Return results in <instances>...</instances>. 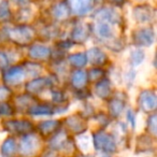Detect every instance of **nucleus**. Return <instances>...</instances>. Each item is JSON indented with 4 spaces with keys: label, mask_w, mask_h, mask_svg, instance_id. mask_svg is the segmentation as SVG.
Here are the masks:
<instances>
[{
    "label": "nucleus",
    "mask_w": 157,
    "mask_h": 157,
    "mask_svg": "<svg viewBox=\"0 0 157 157\" xmlns=\"http://www.w3.org/2000/svg\"><path fill=\"white\" fill-rule=\"evenodd\" d=\"M15 109L11 101L7 102H0V117L10 118L15 114Z\"/></svg>",
    "instance_id": "nucleus-32"
},
{
    "label": "nucleus",
    "mask_w": 157,
    "mask_h": 157,
    "mask_svg": "<svg viewBox=\"0 0 157 157\" xmlns=\"http://www.w3.org/2000/svg\"><path fill=\"white\" fill-rule=\"evenodd\" d=\"M18 3H21V5H25V3L28 2V0H16Z\"/></svg>",
    "instance_id": "nucleus-42"
},
{
    "label": "nucleus",
    "mask_w": 157,
    "mask_h": 157,
    "mask_svg": "<svg viewBox=\"0 0 157 157\" xmlns=\"http://www.w3.org/2000/svg\"><path fill=\"white\" fill-rule=\"evenodd\" d=\"M96 21H100V22H107L110 24L117 25L121 22V15L118 12H116L114 9L111 8H103L100 9L95 15Z\"/></svg>",
    "instance_id": "nucleus-21"
},
{
    "label": "nucleus",
    "mask_w": 157,
    "mask_h": 157,
    "mask_svg": "<svg viewBox=\"0 0 157 157\" xmlns=\"http://www.w3.org/2000/svg\"><path fill=\"white\" fill-rule=\"evenodd\" d=\"M12 97H13V90H12V88L5 85L3 83L0 84V102L11 101Z\"/></svg>",
    "instance_id": "nucleus-33"
},
{
    "label": "nucleus",
    "mask_w": 157,
    "mask_h": 157,
    "mask_svg": "<svg viewBox=\"0 0 157 157\" xmlns=\"http://www.w3.org/2000/svg\"><path fill=\"white\" fill-rule=\"evenodd\" d=\"M61 124L63 128L72 137L87 132L88 130V121L80 113H74L63 117L61 120Z\"/></svg>",
    "instance_id": "nucleus-8"
},
{
    "label": "nucleus",
    "mask_w": 157,
    "mask_h": 157,
    "mask_svg": "<svg viewBox=\"0 0 157 157\" xmlns=\"http://www.w3.org/2000/svg\"><path fill=\"white\" fill-rule=\"evenodd\" d=\"M136 117H137V115H136L135 111L132 109H129L127 111V120H128L129 125L132 129L136 128Z\"/></svg>",
    "instance_id": "nucleus-38"
},
{
    "label": "nucleus",
    "mask_w": 157,
    "mask_h": 157,
    "mask_svg": "<svg viewBox=\"0 0 157 157\" xmlns=\"http://www.w3.org/2000/svg\"><path fill=\"white\" fill-rule=\"evenodd\" d=\"M68 66L73 69H83L87 66V59H86L85 52H76L69 54L66 58Z\"/></svg>",
    "instance_id": "nucleus-25"
},
{
    "label": "nucleus",
    "mask_w": 157,
    "mask_h": 157,
    "mask_svg": "<svg viewBox=\"0 0 157 157\" xmlns=\"http://www.w3.org/2000/svg\"><path fill=\"white\" fill-rule=\"evenodd\" d=\"M86 59H87V65H90L92 67H100L105 68L109 65L110 58L108 54L98 46H93L88 48L85 52Z\"/></svg>",
    "instance_id": "nucleus-15"
},
{
    "label": "nucleus",
    "mask_w": 157,
    "mask_h": 157,
    "mask_svg": "<svg viewBox=\"0 0 157 157\" xmlns=\"http://www.w3.org/2000/svg\"><path fill=\"white\" fill-rule=\"evenodd\" d=\"M53 54V50L44 44H31L28 48L27 57L29 60L36 61L39 63H45L51 60Z\"/></svg>",
    "instance_id": "nucleus-13"
},
{
    "label": "nucleus",
    "mask_w": 157,
    "mask_h": 157,
    "mask_svg": "<svg viewBox=\"0 0 157 157\" xmlns=\"http://www.w3.org/2000/svg\"><path fill=\"white\" fill-rule=\"evenodd\" d=\"M5 33L9 41L22 48L30 45L36 38V30L28 25H17L10 27L6 29Z\"/></svg>",
    "instance_id": "nucleus-4"
},
{
    "label": "nucleus",
    "mask_w": 157,
    "mask_h": 157,
    "mask_svg": "<svg viewBox=\"0 0 157 157\" xmlns=\"http://www.w3.org/2000/svg\"><path fill=\"white\" fill-rule=\"evenodd\" d=\"M108 112L112 120H118L123 115L127 105V95L125 92H113L112 96L107 100Z\"/></svg>",
    "instance_id": "nucleus-9"
},
{
    "label": "nucleus",
    "mask_w": 157,
    "mask_h": 157,
    "mask_svg": "<svg viewBox=\"0 0 157 157\" xmlns=\"http://www.w3.org/2000/svg\"><path fill=\"white\" fill-rule=\"evenodd\" d=\"M63 127L61 120L58 118H48L39 122L36 125V132L43 140H48L51 138L57 130Z\"/></svg>",
    "instance_id": "nucleus-14"
},
{
    "label": "nucleus",
    "mask_w": 157,
    "mask_h": 157,
    "mask_svg": "<svg viewBox=\"0 0 157 157\" xmlns=\"http://www.w3.org/2000/svg\"><path fill=\"white\" fill-rule=\"evenodd\" d=\"M46 142L48 150L58 153L63 157H72L76 150L73 137L69 135L63 127L57 130L52 137L48 138Z\"/></svg>",
    "instance_id": "nucleus-1"
},
{
    "label": "nucleus",
    "mask_w": 157,
    "mask_h": 157,
    "mask_svg": "<svg viewBox=\"0 0 157 157\" xmlns=\"http://www.w3.org/2000/svg\"><path fill=\"white\" fill-rule=\"evenodd\" d=\"M102 157H111V156H102Z\"/></svg>",
    "instance_id": "nucleus-43"
},
{
    "label": "nucleus",
    "mask_w": 157,
    "mask_h": 157,
    "mask_svg": "<svg viewBox=\"0 0 157 157\" xmlns=\"http://www.w3.org/2000/svg\"><path fill=\"white\" fill-rule=\"evenodd\" d=\"M16 157H20V156H16Z\"/></svg>",
    "instance_id": "nucleus-45"
},
{
    "label": "nucleus",
    "mask_w": 157,
    "mask_h": 157,
    "mask_svg": "<svg viewBox=\"0 0 157 157\" xmlns=\"http://www.w3.org/2000/svg\"><path fill=\"white\" fill-rule=\"evenodd\" d=\"M3 130L13 137H22L27 133L35 132L36 125L28 118H6L1 122Z\"/></svg>",
    "instance_id": "nucleus-7"
},
{
    "label": "nucleus",
    "mask_w": 157,
    "mask_h": 157,
    "mask_svg": "<svg viewBox=\"0 0 157 157\" xmlns=\"http://www.w3.org/2000/svg\"><path fill=\"white\" fill-rule=\"evenodd\" d=\"M44 140L37 132H30L20 137L17 142V156L39 157L43 153Z\"/></svg>",
    "instance_id": "nucleus-2"
},
{
    "label": "nucleus",
    "mask_w": 157,
    "mask_h": 157,
    "mask_svg": "<svg viewBox=\"0 0 157 157\" xmlns=\"http://www.w3.org/2000/svg\"><path fill=\"white\" fill-rule=\"evenodd\" d=\"M69 9L76 15H85L93 9L94 0H68Z\"/></svg>",
    "instance_id": "nucleus-22"
},
{
    "label": "nucleus",
    "mask_w": 157,
    "mask_h": 157,
    "mask_svg": "<svg viewBox=\"0 0 157 157\" xmlns=\"http://www.w3.org/2000/svg\"><path fill=\"white\" fill-rule=\"evenodd\" d=\"M51 93V103L54 105L60 107V105H69V99L63 90L57 87H53L50 90Z\"/></svg>",
    "instance_id": "nucleus-26"
},
{
    "label": "nucleus",
    "mask_w": 157,
    "mask_h": 157,
    "mask_svg": "<svg viewBox=\"0 0 157 157\" xmlns=\"http://www.w3.org/2000/svg\"><path fill=\"white\" fill-rule=\"evenodd\" d=\"M114 90L112 87V82L109 78L105 76L103 78L99 80L98 82L94 83V87H93V93L94 95L99 98L100 100L107 101L110 97L112 96Z\"/></svg>",
    "instance_id": "nucleus-16"
},
{
    "label": "nucleus",
    "mask_w": 157,
    "mask_h": 157,
    "mask_svg": "<svg viewBox=\"0 0 157 157\" xmlns=\"http://www.w3.org/2000/svg\"><path fill=\"white\" fill-rule=\"evenodd\" d=\"M136 153L137 154H148L155 151V138L148 133H141L136 139Z\"/></svg>",
    "instance_id": "nucleus-17"
},
{
    "label": "nucleus",
    "mask_w": 157,
    "mask_h": 157,
    "mask_svg": "<svg viewBox=\"0 0 157 157\" xmlns=\"http://www.w3.org/2000/svg\"><path fill=\"white\" fill-rule=\"evenodd\" d=\"M145 59V52L141 48H136L130 52L129 55V63L131 67H138Z\"/></svg>",
    "instance_id": "nucleus-29"
},
{
    "label": "nucleus",
    "mask_w": 157,
    "mask_h": 157,
    "mask_svg": "<svg viewBox=\"0 0 157 157\" xmlns=\"http://www.w3.org/2000/svg\"><path fill=\"white\" fill-rule=\"evenodd\" d=\"M0 43H1V38H0Z\"/></svg>",
    "instance_id": "nucleus-44"
},
{
    "label": "nucleus",
    "mask_w": 157,
    "mask_h": 157,
    "mask_svg": "<svg viewBox=\"0 0 157 157\" xmlns=\"http://www.w3.org/2000/svg\"><path fill=\"white\" fill-rule=\"evenodd\" d=\"M9 66H11V63H10L7 52H6V50L0 48V72L7 69Z\"/></svg>",
    "instance_id": "nucleus-36"
},
{
    "label": "nucleus",
    "mask_w": 157,
    "mask_h": 157,
    "mask_svg": "<svg viewBox=\"0 0 157 157\" xmlns=\"http://www.w3.org/2000/svg\"><path fill=\"white\" fill-rule=\"evenodd\" d=\"M27 78H29L25 66L21 63H14L1 71V80L5 85L9 86L10 88L18 87L20 85L26 82Z\"/></svg>",
    "instance_id": "nucleus-6"
},
{
    "label": "nucleus",
    "mask_w": 157,
    "mask_h": 157,
    "mask_svg": "<svg viewBox=\"0 0 157 157\" xmlns=\"http://www.w3.org/2000/svg\"><path fill=\"white\" fill-rule=\"evenodd\" d=\"M93 148L97 152L105 154H114L117 152L118 145L112 132H109L105 129H97L92 135Z\"/></svg>",
    "instance_id": "nucleus-5"
},
{
    "label": "nucleus",
    "mask_w": 157,
    "mask_h": 157,
    "mask_svg": "<svg viewBox=\"0 0 157 157\" xmlns=\"http://www.w3.org/2000/svg\"><path fill=\"white\" fill-rule=\"evenodd\" d=\"M74 97H75L78 100H82V101H86L87 98L90 97V92L87 88H83V90H73Z\"/></svg>",
    "instance_id": "nucleus-37"
},
{
    "label": "nucleus",
    "mask_w": 157,
    "mask_h": 157,
    "mask_svg": "<svg viewBox=\"0 0 157 157\" xmlns=\"http://www.w3.org/2000/svg\"><path fill=\"white\" fill-rule=\"evenodd\" d=\"M58 78L55 74L50 75H39L36 78H29L24 83L25 93L31 95V96H39L42 93L50 90L51 88L56 87Z\"/></svg>",
    "instance_id": "nucleus-3"
},
{
    "label": "nucleus",
    "mask_w": 157,
    "mask_h": 157,
    "mask_svg": "<svg viewBox=\"0 0 157 157\" xmlns=\"http://www.w3.org/2000/svg\"><path fill=\"white\" fill-rule=\"evenodd\" d=\"M133 17L139 24H148L154 18V12L147 6H138L133 9Z\"/></svg>",
    "instance_id": "nucleus-23"
},
{
    "label": "nucleus",
    "mask_w": 157,
    "mask_h": 157,
    "mask_svg": "<svg viewBox=\"0 0 157 157\" xmlns=\"http://www.w3.org/2000/svg\"><path fill=\"white\" fill-rule=\"evenodd\" d=\"M69 84L73 90H83L88 87V80L86 70L84 69H74L69 74Z\"/></svg>",
    "instance_id": "nucleus-18"
},
{
    "label": "nucleus",
    "mask_w": 157,
    "mask_h": 157,
    "mask_svg": "<svg viewBox=\"0 0 157 157\" xmlns=\"http://www.w3.org/2000/svg\"><path fill=\"white\" fill-rule=\"evenodd\" d=\"M87 74V80L88 83H96L99 80L103 78L105 76H107V71H105V68L100 67H90V69L86 71Z\"/></svg>",
    "instance_id": "nucleus-28"
},
{
    "label": "nucleus",
    "mask_w": 157,
    "mask_h": 157,
    "mask_svg": "<svg viewBox=\"0 0 157 157\" xmlns=\"http://www.w3.org/2000/svg\"><path fill=\"white\" fill-rule=\"evenodd\" d=\"M111 1L114 3H116V5H121V3L124 2V0H111Z\"/></svg>",
    "instance_id": "nucleus-41"
},
{
    "label": "nucleus",
    "mask_w": 157,
    "mask_h": 157,
    "mask_svg": "<svg viewBox=\"0 0 157 157\" xmlns=\"http://www.w3.org/2000/svg\"><path fill=\"white\" fill-rule=\"evenodd\" d=\"M137 105L139 110L146 114L154 113L157 109V95L152 88H145L139 92L137 97Z\"/></svg>",
    "instance_id": "nucleus-11"
},
{
    "label": "nucleus",
    "mask_w": 157,
    "mask_h": 157,
    "mask_svg": "<svg viewBox=\"0 0 157 157\" xmlns=\"http://www.w3.org/2000/svg\"><path fill=\"white\" fill-rule=\"evenodd\" d=\"M69 105H60L57 107L51 102H42V101H37L33 103L28 110L26 114L30 116H52L55 114L65 113L68 110Z\"/></svg>",
    "instance_id": "nucleus-10"
},
{
    "label": "nucleus",
    "mask_w": 157,
    "mask_h": 157,
    "mask_svg": "<svg viewBox=\"0 0 157 157\" xmlns=\"http://www.w3.org/2000/svg\"><path fill=\"white\" fill-rule=\"evenodd\" d=\"M132 44L137 48H150L155 42V30L153 27H142L131 35Z\"/></svg>",
    "instance_id": "nucleus-12"
},
{
    "label": "nucleus",
    "mask_w": 157,
    "mask_h": 157,
    "mask_svg": "<svg viewBox=\"0 0 157 157\" xmlns=\"http://www.w3.org/2000/svg\"><path fill=\"white\" fill-rule=\"evenodd\" d=\"M72 157H94L93 155H90V153L88 154H83V153H78V154L76 155H73Z\"/></svg>",
    "instance_id": "nucleus-40"
},
{
    "label": "nucleus",
    "mask_w": 157,
    "mask_h": 157,
    "mask_svg": "<svg viewBox=\"0 0 157 157\" xmlns=\"http://www.w3.org/2000/svg\"><path fill=\"white\" fill-rule=\"evenodd\" d=\"M0 153L2 157H16L17 156V141L15 137L10 136L6 138L0 146Z\"/></svg>",
    "instance_id": "nucleus-24"
},
{
    "label": "nucleus",
    "mask_w": 157,
    "mask_h": 157,
    "mask_svg": "<svg viewBox=\"0 0 157 157\" xmlns=\"http://www.w3.org/2000/svg\"><path fill=\"white\" fill-rule=\"evenodd\" d=\"M78 113L81 114V115L83 116L84 118H86V120L88 121L90 118L94 117L96 111H95L94 107H93V105H90L88 101H85V102L83 103V108H82L81 111H78Z\"/></svg>",
    "instance_id": "nucleus-35"
},
{
    "label": "nucleus",
    "mask_w": 157,
    "mask_h": 157,
    "mask_svg": "<svg viewBox=\"0 0 157 157\" xmlns=\"http://www.w3.org/2000/svg\"><path fill=\"white\" fill-rule=\"evenodd\" d=\"M39 157H63L61 155H59L58 153L56 152H53V151L48 150L46 151V152H43L41 155H40Z\"/></svg>",
    "instance_id": "nucleus-39"
},
{
    "label": "nucleus",
    "mask_w": 157,
    "mask_h": 157,
    "mask_svg": "<svg viewBox=\"0 0 157 157\" xmlns=\"http://www.w3.org/2000/svg\"><path fill=\"white\" fill-rule=\"evenodd\" d=\"M93 118H95V120H96V122L98 123L100 129H105V127L109 126V125L111 124L112 121H113L109 116V114L105 113V112H103V111L96 112Z\"/></svg>",
    "instance_id": "nucleus-31"
},
{
    "label": "nucleus",
    "mask_w": 157,
    "mask_h": 157,
    "mask_svg": "<svg viewBox=\"0 0 157 157\" xmlns=\"http://www.w3.org/2000/svg\"><path fill=\"white\" fill-rule=\"evenodd\" d=\"M90 35V26L86 24H78L70 33V41L73 44H83L88 40Z\"/></svg>",
    "instance_id": "nucleus-19"
},
{
    "label": "nucleus",
    "mask_w": 157,
    "mask_h": 157,
    "mask_svg": "<svg viewBox=\"0 0 157 157\" xmlns=\"http://www.w3.org/2000/svg\"><path fill=\"white\" fill-rule=\"evenodd\" d=\"M146 133L152 136L153 138H156L157 136V115L156 113L148 114L146 120Z\"/></svg>",
    "instance_id": "nucleus-30"
},
{
    "label": "nucleus",
    "mask_w": 157,
    "mask_h": 157,
    "mask_svg": "<svg viewBox=\"0 0 157 157\" xmlns=\"http://www.w3.org/2000/svg\"><path fill=\"white\" fill-rule=\"evenodd\" d=\"M12 105H13L14 109L20 110L21 112H25L26 113L27 110L33 105V103L37 102V97L31 96V95L24 93V94H20L16 97H12Z\"/></svg>",
    "instance_id": "nucleus-20"
},
{
    "label": "nucleus",
    "mask_w": 157,
    "mask_h": 157,
    "mask_svg": "<svg viewBox=\"0 0 157 157\" xmlns=\"http://www.w3.org/2000/svg\"><path fill=\"white\" fill-rule=\"evenodd\" d=\"M52 15L57 21H65L69 17L70 9L65 2H58L53 7Z\"/></svg>",
    "instance_id": "nucleus-27"
},
{
    "label": "nucleus",
    "mask_w": 157,
    "mask_h": 157,
    "mask_svg": "<svg viewBox=\"0 0 157 157\" xmlns=\"http://www.w3.org/2000/svg\"><path fill=\"white\" fill-rule=\"evenodd\" d=\"M11 17V11H10V7L8 1L2 0L0 2V21L1 22H7Z\"/></svg>",
    "instance_id": "nucleus-34"
}]
</instances>
